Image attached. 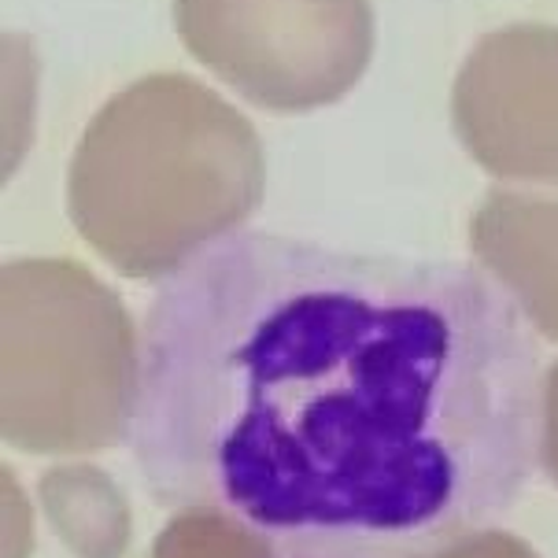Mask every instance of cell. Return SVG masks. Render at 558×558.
<instances>
[{
  "label": "cell",
  "instance_id": "2",
  "mask_svg": "<svg viewBox=\"0 0 558 558\" xmlns=\"http://www.w3.org/2000/svg\"><path fill=\"white\" fill-rule=\"evenodd\" d=\"M255 126L189 74H148L85 126L68 167L74 230L122 278H174L263 201Z\"/></svg>",
  "mask_w": 558,
  "mask_h": 558
},
{
  "label": "cell",
  "instance_id": "6",
  "mask_svg": "<svg viewBox=\"0 0 558 558\" xmlns=\"http://www.w3.org/2000/svg\"><path fill=\"white\" fill-rule=\"evenodd\" d=\"M470 248L547 340H558V201L488 189Z\"/></svg>",
  "mask_w": 558,
  "mask_h": 558
},
{
  "label": "cell",
  "instance_id": "4",
  "mask_svg": "<svg viewBox=\"0 0 558 558\" xmlns=\"http://www.w3.org/2000/svg\"><path fill=\"white\" fill-rule=\"evenodd\" d=\"M174 23L215 78L281 116L348 97L374 56L371 0H174Z\"/></svg>",
  "mask_w": 558,
  "mask_h": 558
},
{
  "label": "cell",
  "instance_id": "3",
  "mask_svg": "<svg viewBox=\"0 0 558 558\" xmlns=\"http://www.w3.org/2000/svg\"><path fill=\"white\" fill-rule=\"evenodd\" d=\"M4 396L0 433L34 456L130 440L141 348L122 300L71 259H8L0 270Z\"/></svg>",
  "mask_w": 558,
  "mask_h": 558
},
{
  "label": "cell",
  "instance_id": "5",
  "mask_svg": "<svg viewBox=\"0 0 558 558\" xmlns=\"http://www.w3.org/2000/svg\"><path fill=\"white\" fill-rule=\"evenodd\" d=\"M451 122L488 174L558 185V26L514 23L481 37L451 89Z\"/></svg>",
  "mask_w": 558,
  "mask_h": 558
},
{
  "label": "cell",
  "instance_id": "7",
  "mask_svg": "<svg viewBox=\"0 0 558 558\" xmlns=\"http://www.w3.org/2000/svg\"><path fill=\"white\" fill-rule=\"evenodd\" d=\"M153 558H274V551L219 510H182L156 536Z\"/></svg>",
  "mask_w": 558,
  "mask_h": 558
},
{
  "label": "cell",
  "instance_id": "9",
  "mask_svg": "<svg viewBox=\"0 0 558 558\" xmlns=\"http://www.w3.org/2000/svg\"><path fill=\"white\" fill-rule=\"evenodd\" d=\"M541 462L547 477L558 485V363L544 377V433H541Z\"/></svg>",
  "mask_w": 558,
  "mask_h": 558
},
{
  "label": "cell",
  "instance_id": "1",
  "mask_svg": "<svg viewBox=\"0 0 558 558\" xmlns=\"http://www.w3.org/2000/svg\"><path fill=\"white\" fill-rule=\"evenodd\" d=\"M541 352L474 267L241 233L148 304L130 451L274 558H425L541 459Z\"/></svg>",
  "mask_w": 558,
  "mask_h": 558
},
{
  "label": "cell",
  "instance_id": "8",
  "mask_svg": "<svg viewBox=\"0 0 558 558\" xmlns=\"http://www.w3.org/2000/svg\"><path fill=\"white\" fill-rule=\"evenodd\" d=\"M425 558H541V555L525 541L504 533V529H481V533L462 536V541L440 547V551H433Z\"/></svg>",
  "mask_w": 558,
  "mask_h": 558
}]
</instances>
